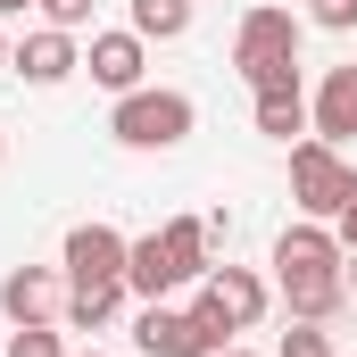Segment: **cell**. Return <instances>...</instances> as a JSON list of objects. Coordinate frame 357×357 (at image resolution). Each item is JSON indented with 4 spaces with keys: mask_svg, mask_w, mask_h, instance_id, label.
Returning a JSON list of instances; mask_svg holds the SVG:
<instances>
[{
    "mask_svg": "<svg viewBox=\"0 0 357 357\" xmlns=\"http://www.w3.org/2000/svg\"><path fill=\"white\" fill-rule=\"evenodd\" d=\"M125 258H133V241L100 216L67 233V282H125Z\"/></svg>",
    "mask_w": 357,
    "mask_h": 357,
    "instance_id": "obj_7",
    "label": "cell"
},
{
    "mask_svg": "<svg viewBox=\"0 0 357 357\" xmlns=\"http://www.w3.org/2000/svg\"><path fill=\"white\" fill-rule=\"evenodd\" d=\"M341 299H349V282H341V274H324V282H282V307H291L299 324H324Z\"/></svg>",
    "mask_w": 357,
    "mask_h": 357,
    "instance_id": "obj_15",
    "label": "cell"
},
{
    "mask_svg": "<svg viewBox=\"0 0 357 357\" xmlns=\"http://www.w3.org/2000/svg\"><path fill=\"white\" fill-rule=\"evenodd\" d=\"M8 67L25 75V84H42V91H59L75 67H84V50H75V33H59V25H42V33H25L17 50H8Z\"/></svg>",
    "mask_w": 357,
    "mask_h": 357,
    "instance_id": "obj_8",
    "label": "cell"
},
{
    "mask_svg": "<svg viewBox=\"0 0 357 357\" xmlns=\"http://www.w3.org/2000/svg\"><path fill=\"white\" fill-rule=\"evenodd\" d=\"M291 67H299V17L291 8H250L241 33H233V75L258 91L274 75H291Z\"/></svg>",
    "mask_w": 357,
    "mask_h": 357,
    "instance_id": "obj_2",
    "label": "cell"
},
{
    "mask_svg": "<svg viewBox=\"0 0 357 357\" xmlns=\"http://www.w3.org/2000/svg\"><path fill=\"white\" fill-rule=\"evenodd\" d=\"M191 125H199V108H191V91H125L116 100V116H108V133L125 142V150H175L191 142Z\"/></svg>",
    "mask_w": 357,
    "mask_h": 357,
    "instance_id": "obj_1",
    "label": "cell"
},
{
    "mask_svg": "<svg viewBox=\"0 0 357 357\" xmlns=\"http://www.w3.org/2000/svg\"><path fill=\"white\" fill-rule=\"evenodd\" d=\"M25 8H33V0H0V17H25Z\"/></svg>",
    "mask_w": 357,
    "mask_h": 357,
    "instance_id": "obj_22",
    "label": "cell"
},
{
    "mask_svg": "<svg viewBox=\"0 0 357 357\" xmlns=\"http://www.w3.org/2000/svg\"><path fill=\"white\" fill-rule=\"evenodd\" d=\"M199 316L225 324V333H250V324L266 316V282L250 266H208L199 274Z\"/></svg>",
    "mask_w": 357,
    "mask_h": 357,
    "instance_id": "obj_6",
    "label": "cell"
},
{
    "mask_svg": "<svg viewBox=\"0 0 357 357\" xmlns=\"http://www.w3.org/2000/svg\"><path fill=\"white\" fill-rule=\"evenodd\" d=\"M133 33L142 42H183L191 33V0H133Z\"/></svg>",
    "mask_w": 357,
    "mask_h": 357,
    "instance_id": "obj_16",
    "label": "cell"
},
{
    "mask_svg": "<svg viewBox=\"0 0 357 357\" xmlns=\"http://www.w3.org/2000/svg\"><path fill=\"white\" fill-rule=\"evenodd\" d=\"M67 357H100V349H67Z\"/></svg>",
    "mask_w": 357,
    "mask_h": 357,
    "instance_id": "obj_24",
    "label": "cell"
},
{
    "mask_svg": "<svg viewBox=\"0 0 357 357\" xmlns=\"http://www.w3.org/2000/svg\"><path fill=\"white\" fill-rule=\"evenodd\" d=\"M133 341H142V357H216V349H233V333H225V324H208L199 307H167V299H150V307H142Z\"/></svg>",
    "mask_w": 357,
    "mask_h": 357,
    "instance_id": "obj_4",
    "label": "cell"
},
{
    "mask_svg": "<svg viewBox=\"0 0 357 357\" xmlns=\"http://www.w3.org/2000/svg\"><path fill=\"white\" fill-rule=\"evenodd\" d=\"M0 67H8V42H0Z\"/></svg>",
    "mask_w": 357,
    "mask_h": 357,
    "instance_id": "obj_25",
    "label": "cell"
},
{
    "mask_svg": "<svg viewBox=\"0 0 357 357\" xmlns=\"http://www.w3.org/2000/svg\"><path fill=\"white\" fill-rule=\"evenodd\" d=\"M33 8H42V17H50L59 33H75V25H91V0H33Z\"/></svg>",
    "mask_w": 357,
    "mask_h": 357,
    "instance_id": "obj_20",
    "label": "cell"
},
{
    "mask_svg": "<svg viewBox=\"0 0 357 357\" xmlns=\"http://www.w3.org/2000/svg\"><path fill=\"white\" fill-rule=\"evenodd\" d=\"M307 25H324V33H349V25H357V0H307Z\"/></svg>",
    "mask_w": 357,
    "mask_h": 357,
    "instance_id": "obj_19",
    "label": "cell"
},
{
    "mask_svg": "<svg viewBox=\"0 0 357 357\" xmlns=\"http://www.w3.org/2000/svg\"><path fill=\"white\" fill-rule=\"evenodd\" d=\"M208 241H216V225H208V216H167V225H158L167 274H175V282H199V274H208Z\"/></svg>",
    "mask_w": 357,
    "mask_h": 357,
    "instance_id": "obj_13",
    "label": "cell"
},
{
    "mask_svg": "<svg viewBox=\"0 0 357 357\" xmlns=\"http://www.w3.org/2000/svg\"><path fill=\"white\" fill-rule=\"evenodd\" d=\"M341 233H324L316 216H299V225H282L274 233V282H324V274H341Z\"/></svg>",
    "mask_w": 357,
    "mask_h": 357,
    "instance_id": "obj_5",
    "label": "cell"
},
{
    "mask_svg": "<svg viewBox=\"0 0 357 357\" xmlns=\"http://www.w3.org/2000/svg\"><path fill=\"white\" fill-rule=\"evenodd\" d=\"M8 357H67V349H59L50 324H17V333H8Z\"/></svg>",
    "mask_w": 357,
    "mask_h": 357,
    "instance_id": "obj_17",
    "label": "cell"
},
{
    "mask_svg": "<svg viewBox=\"0 0 357 357\" xmlns=\"http://www.w3.org/2000/svg\"><path fill=\"white\" fill-rule=\"evenodd\" d=\"M0 158H8V142H0Z\"/></svg>",
    "mask_w": 357,
    "mask_h": 357,
    "instance_id": "obj_26",
    "label": "cell"
},
{
    "mask_svg": "<svg viewBox=\"0 0 357 357\" xmlns=\"http://www.w3.org/2000/svg\"><path fill=\"white\" fill-rule=\"evenodd\" d=\"M84 67H91V84L100 91H142V33L125 25V33H91V50H84Z\"/></svg>",
    "mask_w": 357,
    "mask_h": 357,
    "instance_id": "obj_12",
    "label": "cell"
},
{
    "mask_svg": "<svg viewBox=\"0 0 357 357\" xmlns=\"http://www.w3.org/2000/svg\"><path fill=\"white\" fill-rule=\"evenodd\" d=\"M307 125H316V142H357V67H333L324 84H316V100H307Z\"/></svg>",
    "mask_w": 357,
    "mask_h": 357,
    "instance_id": "obj_10",
    "label": "cell"
},
{
    "mask_svg": "<svg viewBox=\"0 0 357 357\" xmlns=\"http://www.w3.org/2000/svg\"><path fill=\"white\" fill-rule=\"evenodd\" d=\"M274 357H333V341H324L316 324H299V316H291V333H282V349H274Z\"/></svg>",
    "mask_w": 357,
    "mask_h": 357,
    "instance_id": "obj_18",
    "label": "cell"
},
{
    "mask_svg": "<svg viewBox=\"0 0 357 357\" xmlns=\"http://www.w3.org/2000/svg\"><path fill=\"white\" fill-rule=\"evenodd\" d=\"M250 125H258L266 142H291V133H307V91H299V67L250 91Z\"/></svg>",
    "mask_w": 357,
    "mask_h": 357,
    "instance_id": "obj_9",
    "label": "cell"
},
{
    "mask_svg": "<svg viewBox=\"0 0 357 357\" xmlns=\"http://www.w3.org/2000/svg\"><path fill=\"white\" fill-rule=\"evenodd\" d=\"M291 199H299V216L333 225V216L357 199V167L333 150V142H291Z\"/></svg>",
    "mask_w": 357,
    "mask_h": 357,
    "instance_id": "obj_3",
    "label": "cell"
},
{
    "mask_svg": "<svg viewBox=\"0 0 357 357\" xmlns=\"http://www.w3.org/2000/svg\"><path fill=\"white\" fill-rule=\"evenodd\" d=\"M0 307H8V324H50V316L67 307V291H59V274H50V266H8Z\"/></svg>",
    "mask_w": 357,
    "mask_h": 357,
    "instance_id": "obj_11",
    "label": "cell"
},
{
    "mask_svg": "<svg viewBox=\"0 0 357 357\" xmlns=\"http://www.w3.org/2000/svg\"><path fill=\"white\" fill-rule=\"evenodd\" d=\"M116 307H125V282H67V324L75 333H100Z\"/></svg>",
    "mask_w": 357,
    "mask_h": 357,
    "instance_id": "obj_14",
    "label": "cell"
},
{
    "mask_svg": "<svg viewBox=\"0 0 357 357\" xmlns=\"http://www.w3.org/2000/svg\"><path fill=\"white\" fill-rule=\"evenodd\" d=\"M216 357H258V349H216Z\"/></svg>",
    "mask_w": 357,
    "mask_h": 357,
    "instance_id": "obj_23",
    "label": "cell"
},
{
    "mask_svg": "<svg viewBox=\"0 0 357 357\" xmlns=\"http://www.w3.org/2000/svg\"><path fill=\"white\" fill-rule=\"evenodd\" d=\"M333 225H341V250H357V199L341 208V216H333Z\"/></svg>",
    "mask_w": 357,
    "mask_h": 357,
    "instance_id": "obj_21",
    "label": "cell"
}]
</instances>
